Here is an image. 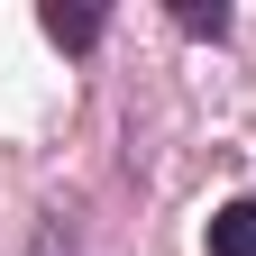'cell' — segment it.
Instances as JSON below:
<instances>
[{"mask_svg": "<svg viewBox=\"0 0 256 256\" xmlns=\"http://www.w3.org/2000/svg\"><path fill=\"white\" fill-rule=\"evenodd\" d=\"M101 28H110L101 10H64V0H55V10H46V37H55L64 55H82V46H101Z\"/></svg>", "mask_w": 256, "mask_h": 256, "instance_id": "cell-2", "label": "cell"}, {"mask_svg": "<svg viewBox=\"0 0 256 256\" xmlns=\"http://www.w3.org/2000/svg\"><path fill=\"white\" fill-rule=\"evenodd\" d=\"M74 247H82V229H74L64 210H46L37 229H28V256H74Z\"/></svg>", "mask_w": 256, "mask_h": 256, "instance_id": "cell-3", "label": "cell"}, {"mask_svg": "<svg viewBox=\"0 0 256 256\" xmlns=\"http://www.w3.org/2000/svg\"><path fill=\"white\" fill-rule=\"evenodd\" d=\"M174 28H183V37H229V10H220V0H210V10H202V0H174Z\"/></svg>", "mask_w": 256, "mask_h": 256, "instance_id": "cell-4", "label": "cell"}, {"mask_svg": "<svg viewBox=\"0 0 256 256\" xmlns=\"http://www.w3.org/2000/svg\"><path fill=\"white\" fill-rule=\"evenodd\" d=\"M210 256H256V192L210 210Z\"/></svg>", "mask_w": 256, "mask_h": 256, "instance_id": "cell-1", "label": "cell"}]
</instances>
